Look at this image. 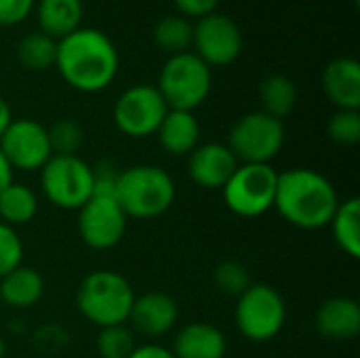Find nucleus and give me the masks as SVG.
Returning <instances> with one entry per match:
<instances>
[{
    "mask_svg": "<svg viewBox=\"0 0 360 358\" xmlns=\"http://www.w3.org/2000/svg\"><path fill=\"white\" fill-rule=\"evenodd\" d=\"M118 51L108 34L97 27H78L57 40L55 68L80 93L108 89L118 74Z\"/></svg>",
    "mask_w": 360,
    "mask_h": 358,
    "instance_id": "1",
    "label": "nucleus"
},
{
    "mask_svg": "<svg viewBox=\"0 0 360 358\" xmlns=\"http://www.w3.org/2000/svg\"><path fill=\"white\" fill-rule=\"evenodd\" d=\"M340 203L335 186L314 169L297 167L278 173L274 207L300 230L327 228Z\"/></svg>",
    "mask_w": 360,
    "mask_h": 358,
    "instance_id": "2",
    "label": "nucleus"
},
{
    "mask_svg": "<svg viewBox=\"0 0 360 358\" xmlns=\"http://www.w3.org/2000/svg\"><path fill=\"white\" fill-rule=\"evenodd\" d=\"M116 200L127 217L154 219L175 203L173 177L156 165H135L118 175Z\"/></svg>",
    "mask_w": 360,
    "mask_h": 358,
    "instance_id": "3",
    "label": "nucleus"
},
{
    "mask_svg": "<svg viewBox=\"0 0 360 358\" xmlns=\"http://www.w3.org/2000/svg\"><path fill=\"white\" fill-rule=\"evenodd\" d=\"M135 300L131 283L114 270H95L82 279L76 291L80 314L99 329L124 325Z\"/></svg>",
    "mask_w": 360,
    "mask_h": 358,
    "instance_id": "4",
    "label": "nucleus"
},
{
    "mask_svg": "<svg viewBox=\"0 0 360 358\" xmlns=\"http://www.w3.org/2000/svg\"><path fill=\"white\" fill-rule=\"evenodd\" d=\"M156 89L169 110L194 112L211 93V68L192 51L171 55L160 70Z\"/></svg>",
    "mask_w": 360,
    "mask_h": 358,
    "instance_id": "5",
    "label": "nucleus"
},
{
    "mask_svg": "<svg viewBox=\"0 0 360 358\" xmlns=\"http://www.w3.org/2000/svg\"><path fill=\"white\" fill-rule=\"evenodd\" d=\"M234 321L245 340L264 344L283 331L287 323V304L274 287L251 283V287L236 298Z\"/></svg>",
    "mask_w": 360,
    "mask_h": 358,
    "instance_id": "6",
    "label": "nucleus"
},
{
    "mask_svg": "<svg viewBox=\"0 0 360 358\" xmlns=\"http://www.w3.org/2000/svg\"><path fill=\"white\" fill-rule=\"evenodd\" d=\"M285 143L283 120L266 112H249L234 122L228 135V148L238 165H270Z\"/></svg>",
    "mask_w": 360,
    "mask_h": 358,
    "instance_id": "7",
    "label": "nucleus"
},
{
    "mask_svg": "<svg viewBox=\"0 0 360 358\" xmlns=\"http://www.w3.org/2000/svg\"><path fill=\"white\" fill-rule=\"evenodd\" d=\"M278 173L272 165H238L221 188L226 207L238 217H259L274 209Z\"/></svg>",
    "mask_w": 360,
    "mask_h": 358,
    "instance_id": "8",
    "label": "nucleus"
},
{
    "mask_svg": "<svg viewBox=\"0 0 360 358\" xmlns=\"http://www.w3.org/2000/svg\"><path fill=\"white\" fill-rule=\"evenodd\" d=\"M44 198L65 211H78L93 196V167L80 156H51L40 169Z\"/></svg>",
    "mask_w": 360,
    "mask_h": 358,
    "instance_id": "9",
    "label": "nucleus"
},
{
    "mask_svg": "<svg viewBox=\"0 0 360 358\" xmlns=\"http://www.w3.org/2000/svg\"><path fill=\"white\" fill-rule=\"evenodd\" d=\"M169 106L165 103L156 84L129 87L114 103V124L127 137H150L156 135Z\"/></svg>",
    "mask_w": 360,
    "mask_h": 358,
    "instance_id": "10",
    "label": "nucleus"
},
{
    "mask_svg": "<svg viewBox=\"0 0 360 358\" xmlns=\"http://www.w3.org/2000/svg\"><path fill=\"white\" fill-rule=\"evenodd\" d=\"M194 55L209 68H224L238 59L243 53V32L236 21L221 13H209L194 25Z\"/></svg>",
    "mask_w": 360,
    "mask_h": 358,
    "instance_id": "11",
    "label": "nucleus"
},
{
    "mask_svg": "<svg viewBox=\"0 0 360 358\" xmlns=\"http://www.w3.org/2000/svg\"><path fill=\"white\" fill-rule=\"evenodd\" d=\"M127 222L129 217L112 196H91L78 209V234L95 251L116 247L124 238Z\"/></svg>",
    "mask_w": 360,
    "mask_h": 358,
    "instance_id": "12",
    "label": "nucleus"
},
{
    "mask_svg": "<svg viewBox=\"0 0 360 358\" xmlns=\"http://www.w3.org/2000/svg\"><path fill=\"white\" fill-rule=\"evenodd\" d=\"M0 152L13 171H40L53 156L46 127L32 118H13L0 137Z\"/></svg>",
    "mask_w": 360,
    "mask_h": 358,
    "instance_id": "13",
    "label": "nucleus"
},
{
    "mask_svg": "<svg viewBox=\"0 0 360 358\" xmlns=\"http://www.w3.org/2000/svg\"><path fill=\"white\" fill-rule=\"evenodd\" d=\"M179 317L177 302L162 291H148L143 295H135L127 323H131V331L143 338H160L169 333Z\"/></svg>",
    "mask_w": 360,
    "mask_h": 358,
    "instance_id": "14",
    "label": "nucleus"
},
{
    "mask_svg": "<svg viewBox=\"0 0 360 358\" xmlns=\"http://www.w3.org/2000/svg\"><path fill=\"white\" fill-rule=\"evenodd\" d=\"M238 160L230 152L226 143H202L188 158V175L190 179L207 190H221L232 173L236 171Z\"/></svg>",
    "mask_w": 360,
    "mask_h": 358,
    "instance_id": "15",
    "label": "nucleus"
},
{
    "mask_svg": "<svg viewBox=\"0 0 360 358\" xmlns=\"http://www.w3.org/2000/svg\"><path fill=\"white\" fill-rule=\"evenodd\" d=\"M323 91L338 110L360 108V63L354 57H338L323 72Z\"/></svg>",
    "mask_w": 360,
    "mask_h": 358,
    "instance_id": "16",
    "label": "nucleus"
},
{
    "mask_svg": "<svg viewBox=\"0 0 360 358\" xmlns=\"http://www.w3.org/2000/svg\"><path fill=\"white\" fill-rule=\"evenodd\" d=\"M316 329L331 342H350L360 333V306L352 298H331L316 312Z\"/></svg>",
    "mask_w": 360,
    "mask_h": 358,
    "instance_id": "17",
    "label": "nucleus"
},
{
    "mask_svg": "<svg viewBox=\"0 0 360 358\" xmlns=\"http://www.w3.org/2000/svg\"><path fill=\"white\" fill-rule=\"evenodd\" d=\"M228 350L226 335L211 323H190L173 340L175 358H224Z\"/></svg>",
    "mask_w": 360,
    "mask_h": 358,
    "instance_id": "18",
    "label": "nucleus"
},
{
    "mask_svg": "<svg viewBox=\"0 0 360 358\" xmlns=\"http://www.w3.org/2000/svg\"><path fill=\"white\" fill-rule=\"evenodd\" d=\"M158 141L162 150L171 156H190L200 141V124L194 112L169 110L162 118L158 131Z\"/></svg>",
    "mask_w": 360,
    "mask_h": 358,
    "instance_id": "19",
    "label": "nucleus"
},
{
    "mask_svg": "<svg viewBox=\"0 0 360 358\" xmlns=\"http://www.w3.org/2000/svg\"><path fill=\"white\" fill-rule=\"evenodd\" d=\"M82 0H40L36 6V17L40 32L55 40L65 38L82 23Z\"/></svg>",
    "mask_w": 360,
    "mask_h": 358,
    "instance_id": "20",
    "label": "nucleus"
},
{
    "mask_svg": "<svg viewBox=\"0 0 360 358\" xmlns=\"http://www.w3.org/2000/svg\"><path fill=\"white\" fill-rule=\"evenodd\" d=\"M44 295V279L30 266H19L0 279V302L13 308H32Z\"/></svg>",
    "mask_w": 360,
    "mask_h": 358,
    "instance_id": "21",
    "label": "nucleus"
},
{
    "mask_svg": "<svg viewBox=\"0 0 360 358\" xmlns=\"http://www.w3.org/2000/svg\"><path fill=\"white\" fill-rule=\"evenodd\" d=\"M38 213V196L30 186L11 181L0 192V222L17 228L30 224Z\"/></svg>",
    "mask_w": 360,
    "mask_h": 358,
    "instance_id": "22",
    "label": "nucleus"
},
{
    "mask_svg": "<svg viewBox=\"0 0 360 358\" xmlns=\"http://www.w3.org/2000/svg\"><path fill=\"white\" fill-rule=\"evenodd\" d=\"M331 232L338 247L352 260L360 257V200L356 196L338 205L331 222Z\"/></svg>",
    "mask_w": 360,
    "mask_h": 358,
    "instance_id": "23",
    "label": "nucleus"
},
{
    "mask_svg": "<svg viewBox=\"0 0 360 358\" xmlns=\"http://www.w3.org/2000/svg\"><path fill=\"white\" fill-rule=\"evenodd\" d=\"M259 101H262V112L283 120L295 110L297 87L285 74H270L259 84Z\"/></svg>",
    "mask_w": 360,
    "mask_h": 358,
    "instance_id": "24",
    "label": "nucleus"
},
{
    "mask_svg": "<svg viewBox=\"0 0 360 358\" xmlns=\"http://www.w3.org/2000/svg\"><path fill=\"white\" fill-rule=\"evenodd\" d=\"M192 36L194 25L184 15H167L152 30L154 44L171 55L188 53L192 46Z\"/></svg>",
    "mask_w": 360,
    "mask_h": 358,
    "instance_id": "25",
    "label": "nucleus"
},
{
    "mask_svg": "<svg viewBox=\"0 0 360 358\" xmlns=\"http://www.w3.org/2000/svg\"><path fill=\"white\" fill-rule=\"evenodd\" d=\"M57 40L44 32H30L17 44V59L27 70H46L55 65Z\"/></svg>",
    "mask_w": 360,
    "mask_h": 358,
    "instance_id": "26",
    "label": "nucleus"
},
{
    "mask_svg": "<svg viewBox=\"0 0 360 358\" xmlns=\"http://www.w3.org/2000/svg\"><path fill=\"white\" fill-rule=\"evenodd\" d=\"M46 133H49L53 156H78V150L82 148V141H84V131L76 120L61 118L53 122L46 129Z\"/></svg>",
    "mask_w": 360,
    "mask_h": 358,
    "instance_id": "27",
    "label": "nucleus"
},
{
    "mask_svg": "<svg viewBox=\"0 0 360 358\" xmlns=\"http://www.w3.org/2000/svg\"><path fill=\"white\" fill-rule=\"evenodd\" d=\"M135 348V333L127 325L105 327L97 335V352L101 358H129Z\"/></svg>",
    "mask_w": 360,
    "mask_h": 358,
    "instance_id": "28",
    "label": "nucleus"
},
{
    "mask_svg": "<svg viewBox=\"0 0 360 358\" xmlns=\"http://www.w3.org/2000/svg\"><path fill=\"white\" fill-rule=\"evenodd\" d=\"M213 281L217 285V289L226 295L238 298L240 293H245L251 287V274L247 270V266H243L240 262H221L215 272H213Z\"/></svg>",
    "mask_w": 360,
    "mask_h": 358,
    "instance_id": "29",
    "label": "nucleus"
},
{
    "mask_svg": "<svg viewBox=\"0 0 360 358\" xmlns=\"http://www.w3.org/2000/svg\"><path fill=\"white\" fill-rule=\"evenodd\" d=\"M329 137L340 146H356L360 141L359 110H338L327 124Z\"/></svg>",
    "mask_w": 360,
    "mask_h": 358,
    "instance_id": "30",
    "label": "nucleus"
},
{
    "mask_svg": "<svg viewBox=\"0 0 360 358\" xmlns=\"http://www.w3.org/2000/svg\"><path fill=\"white\" fill-rule=\"evenodd\" d=\"M23 264V243L15 228L0 222V279Z\"/></svg>",
    "mask_w": 360,
    "mask_h": 358,
    "instance_id": "31",
    "label": "nucleus"
},
{
    "mask_svg": "<svg viewBox=\"0 0 360 358\" xmlns=\"http://www.w3.org/2000/svg\"><path fill=\"white\" fill-rule=\"evenodd\" d=\"M36 6V0H0V25L21 23Z\"/></svg>",
    "mask_w": 360,
    "mask_h": 358,
    "instance_id": "32",
    "label": "nucleus"
},
{
    "mask_svg": "<svg viewBox=\"0 0 360 358\" xmlns=\"http://www.w3.org/2000/svg\"><path fill=\"white\" fill-rule=\"evenodd\" d=\"M173 2L186 19L188 17L200 19L209 13H215V8L219 4V0H173Z\"/></svg>",
    "mask_w": 360,
    "mask_h": 358,
    "instance_id": "33",
    "label": "nucleus"
},
{
    "mask_svg": "<svg viewBox=\"0 0 360 358\" xmlns=\"http://www.w3.org/2000/svg\"><path fill=\"white\" fill-rule=\"evenodd\" d=\"M129 358H175L173 352L165 346L158 344H141L133 350V354Z\"/></svg>",
    "mask_w": 360,
    "mask_h": 358,
    "instance_id": "34",
    "label": "nucleus"
},
{
    "mask_svg": "<svg viewBox=\"0 0 360 358\" xmlns=\"http://www.w3.org/2000/svg\"><path fill=\"white\" fill-rule=\"evenodd\" d=\"M11 181H13V169H11V165L6 162V158H4L2 152H0V192H2Z\"/></svg>",
    "mask_w": 360,
    "mask_h": 358,
    "instance_id": "35",
    "label": "nucleus"
},
{
    "mask_svg": "<svg viewBox=\"0 0 360 358\" xmlns=\"http://www.w3.org/2000/svg\"><path fill=\"white\" fill-rule=\"evenodd\" d=\"M11 120H13L11 106L6 103V99H2V97H0V137H2V133L6 131V127L11 124Z\"/></svg>",
    "mask_w": 360,
    "mask_h": 358,
    "instance_id": "36",
    "label": "nucleus"
},
{
    "mask_svg": "<svg viewBox=\"0 0 360 358\" xmlns=\"http://www.w3.org/2000/svg\"><path fill=\"white\" fill-rule=\"evenodd\" d=\"M4 350H6V346H4V340L0 338V358H4Z\"/></svg>",
    "mask_w": 360,
    "mask_h": 358,
    "instance_id": "37",
    "label": "nucleus"
}]
</instances>
